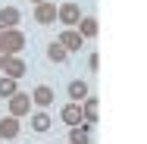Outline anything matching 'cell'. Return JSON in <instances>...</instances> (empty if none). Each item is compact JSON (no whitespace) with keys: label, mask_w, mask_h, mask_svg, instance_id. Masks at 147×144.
Masks as SVG:
<instances>
[{"label":"cell","mask_w":147,"mask_h":144,"mask_svg":"<svg viewBox=\"0 0 147 144\" xmlns=\"http://www.w3.org/2000/svg\"><path fill=\"white\" fill-rule=\"evenodd\" d=\"M19 132H22V122L16 119V116H3L0 119V141H13V138H19Z\"/></svg>","instance_id":"cell-6"},{"label":"cell","mask_w":147,"mask_h":144,"mask_svg":"<svg viewBox=\"0 0 147 144\" xmlns=\"http://www.w3.org/2000/svg\"><path fill=\"white\" fill-rule=\"evenodd\" d=\"M31 94H25V91H16L13 97H9V116H16V119H22V116L31 113Z\"/></svg>","instance_id":"cell-2"},{"label":"cell","mask_w":147,"mask_h":144,"mask_svg":"<svg viewBox=\"0 0 147 144\" xmlns=\"http://www.w3.org/2000/svg\"><path fill=\"white\" fill-rule=\"evenodd\" d=\"M59 119H63V122H66L69 128H78V125L85 122V113H82V103H72V100H69V103H66V107L59 110Z\"/></svg>","instance_id":"cell-5"},{"label":"cell","mask_w":147,"mask_h":144,"mask_svg":"<svg viewBox=\"0 0 147 144\" xmlns=\"http://www.w3.org/2000/svg\"><path fill=\"white\" fill-rule=\"evenodd\" d=\"M28 3H34V6H41V3H47V0H28Z\"/></svg>","instance_id":"cell-18"},{"label":"cell","mask_w":147,"mask_h":144,"mask_svg":"<svg viewBox=\"0 0 147 144\" xmlns=\"http://www.w3.org/2000/svg\"><path fill=\"white\" fill-rule=\"evenodd\" d=\"M22 50H25V34L19 28L0 31V53H3V57H19Z\"/></svg>","instance_id":"cell-1"},{"label":"cell","mask_w":147,"mask_h":144,"mask_svg":"<svg viewBox=\"0 0 147 144\" xmlns=\"http://www.w3.org/2000/svg\"><path fill=\"white\" fill-rule=\"evenodd\" d=\"M57 41H59V47H63L66 53H78V50L85 47V38H82V34H78L75 28H66V31H63V34L57 38Z\"/></svg>","instance_id":"cell-4"},{"label":"cell","mask_w":147,"mask_h":144,"mask_svg":"<svg viewBox=\"0 0 147 144\" xmlns=\"http://www.w3.org/2000/svg\"><path fill=\"white\" fill-rule=\"evenodd\" d=\"M25 72H28V66H25L22 57H6L3 59V75H6V78H16V82H19Z\"/></svg>","instance_id":"cell-8"},{"label":"cell","mask_w":147,"mask_h":144,"mask_svg":"<svg viewBox=\"0 0 147 144\" xmlns=\"http://www.w3.org/2000/svg\"><path fill=\"white\" fill-rule=\"evenodd\" d=\"M34 22L38 25H53L57 22V6L47 0V3H41V6H34Z\"/></svg>","instance_id":"cell-9"},{"label":"cell","mask_w":147,"mask_h":144,"mask_svg":"<svg viewBox=\"0 0 147 144\" xmlns=\"http://www.w3.org/2000/svg\"><path fill=\"white\" fill-rule=\"evenodd\" d=\"M66 57H69V53L59 47V41H50V44H47V59H50V63H66Z\"/></svg>","instance_id":"cell-15"},{"label":"cell","mask_w":147,"mask_h":144,"mask_svg":"<svg viewBox=\"0 0 147 144\" xmlns=\"http://www.w3.org/2000/svg\"><path fill=\"white\" fill-rule=\"evenodd\" d=\"M16 91H19L16 78H6V75H0V97H6V100H9V97H13Z\"/></svg>","instance_id":"cell-16"},{"label":"cell","mask_w":147,"mask_h":144,"mask_svg":"<svg viewBox=\"0 0 147 144\" xmlns=\"http://www.w3.org/2000/svg\"><path fill=\"white\" fill-rule=\"evenodd\" d=\"M31 119V128H34V132H38V135H44V132H50V125H53V119H50V113H47V110H38V113H28Z\"/></svg>","instance_id":"cell-11"},{"label":"cell","mask_w":147,"mask_h":144,"mask_svg":"<svg viewBox=\"0 0 147 144\" xmlns=\"http://www.w3.org/2000/svg\"><path fill=\"white\" fill-rule=\"evenodd\" d=\"M31 103H34L38 110H50V107H53V88L50 85H38L31 91Z\"/></svg>","instance_id":"cell-7"},{"label":"cell","mask_w":147,"mask_h":144,"mask_svg":"<svg viewBox=\"0 0 147 144\" xmlns=\"http://www.w3.org/2000/svg\"><path fill=\"white\" fill-rule=\"evenodd\" d=\"M3 59H6V57H3V53H0V72H3Z\"/></svg>","instance_id":"cell-19"},{"label":"cell","mask_w":147,"mask_h":144,"mask_svg":"<svg viewBox=\"0 0 147 144\" xmlns=\"http://www.w3.org/2000/svg\"><path fill=\"white\" fill-rule=\"evenodd\" d=\"M91 94L88 82H82V78H75V82H69V97H72V103H82L85 97Z\"/></svg>","instance_id":"cell-13"},{"label":"cell","mask_w":147,"mask_h":144,"mask_svg":"<svg viewBox=\"0 0 147 144\" xmlns=\"http://www.w3.org/2000/svg\"><path fill=\"white\" fill-rule=\"evenodd\" d=\"M75 31L88 41V38H97V31H100V25H97V19H91V16H82V22L75 25Z\"/></svg>","instance_id":"cell-12"},{"label":"cell","mask_w":147,"mask_h":144,"mask_svg":"<svg viewBox=\"0 0 147 144\" xmlns=\"http://www.w3.org/2000/svg\"><path fill=\"white\" fill-rule=\"evenodd\" d=\"M57 22H63L66 28H75V25L82 22V9H78V3H63V6H57Z\"/></svg>","instance_id":"cell-3"},{"label":"cell","mask_w":147,"mask_h":144,"mask_svg":"<svg viewBox=\"0 0 147 144\" xmlns=\"http://www.w3.org/2000/svg\"><path fill=\"white\" fill-rule=\"evenodd\" d=\"M69 144H91V135L82 132V128H72L69 132Z\"/></svg>","instance_id":"cell-17"},{"label":"cell","mask_w":147,"mask_h":144,"mask_svg":"<svg viewBox=\"0 0 147 144\" xmlns=\"http://www.w3.org/2000/svg\"><path fill=\"white\" fill-rule=\"evenodd\" d=\"M82 113H85V122H97V97H85L82 100Z\"/></svg>","instance_id":"cell-14"},{"label":"cell","mask_w":147,"mask_h":144,"mask_svg":"<svg viewBox=\"0 0 147 144\" xmlns=\"http://www.w3.org/2000/svg\"><path fill=\"white\" fill-rule=\"evenodd\" d=\"M19 19H22V13H19L16 6H3V9H0V31L19 28Z\"/></svg>","instance_id":"cell-10"}]
</instances>
